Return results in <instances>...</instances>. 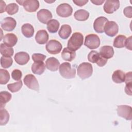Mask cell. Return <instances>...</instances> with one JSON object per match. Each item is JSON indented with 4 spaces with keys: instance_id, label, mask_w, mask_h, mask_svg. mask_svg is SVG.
<instances>
[{
    "instance_id": "1",
    "label": "cell",
    "mask_w": 132,
    "mask_h": 132,
    "mask_svg": "<svg viewBox=\"0 0 132 132\" xmlns=\"http://www.w3.org/2000/svg\"><path fill=\"white\" fill-rule=\"evenodd\" d=\"M83 41V35L79 32H74L68 42L67 47L70 50L75 52L82 45Z\"/></svg>"
},
{
    "instance_id": "2",
    "label": "cell",
    "mask_w": 132,
    "mask_h": 132,
    "mask_svg": "<svg viewBox=\"0 0 132 132\" xmlns=\"http://www.w3.org/2000/svg\"><path fill=\"white\" fill-rule=\"evenodd\" d=\"M93 73V67L89 62H82L77 68V75L82 80L90 77Z\"/></svg>"
},
{
    "instance_id": "3",
    "label": "cell",
    "mask_w": 132,
    "mask_h": 132,
    "mask_svg": "<svg viewBox=\"0 0 132 132\" xmlns=\"http://www.w3.org/2000/svg\"><path fill=\"white\" fill-rule=\"evenodd\" d=\"M59 73L62 77L66 79H72L75 77L76 70L71 68L69 62H63L59 65Z\"/></svg>"
},
{
    "instance_id": "4",
    "label": "cell",
    "mask_w": 132,
    "mask_h": 132,
    "mask_svg": "<svg viewBox=\"0 0 132 132\" xmlns=\"http://www.w3.org/2000/svg\"><path fill=\"white\" fill-rule=\"evenodd\" d=\"M88 59L92 63H96L100 67H104L108 61V59L101 56L99 53L96 51H92L88 54Z\"/></svg>"
},
{
    "instance_id": "5",
    "label": "cell",
    "mask_w": 132,
    "mask_h": 132,
    "mask_svg": "<svg viewBox=\"0 0 132 132\" xmlns=\"http://www.w3.org/2000/svg\"><path fill=\"white\" fill-rule=\"evenodd\" d=\"M100 39L95 34H89L86 36L84 44L88 48L93 50L98 48L100 45Z\"/></svg>"
},
{
    "instance_id": "6",
    "label": "cell",
    "mask_w": 132,
    "mask_h": 132,
    "mask_svg": "<svg viewBox=\"0 0 132 132\" xmlns=\"http://www.w3.org/2000/svg\"><path fill=\"white\" fill-rule=\"evenodd\" d=\"M20 5L23 6L24 9L29 12H34L39 8V2L37 0H25L16 1Z\"/></svg>"
},
{
    "instance_id": "7",
    "label": "cell",
    "mask_w": 132,
    "mask_h": 132,
    "mask_svg": "<svg viewBox=\"0 0 132 132\" xmlns=\"http://www.w3.org/2000/svg\"><path fill=\"white\" fill-rule=\"evenodd\" d=\"M62 46L61 44L56 40H51L46 45L47 52L53 55L59 54L62 50Z\"/></svg>"
},
{
    "instance_id": "8",
    "label": "cell",
    "mask_w": 132,
    "mask_h": 132,
    "mask_svg": "<svg viewBox=\"0 0 132 132\" xmlns=\"http://www.w3.org/2000/svg\"><path fill=\"white\" fill-rule=\"evenodd\" d=\"M72 7L67 3L61 4L56 8L57 14L62 18L69 17L72 15Z\"/></svg>"
},
{
    "instance_id": "9",
    "label": "cell",
    "mask_w": 132,
    "mask_h": 132,
    "mask_svg": "<svg viewBox=\"0 0 132 132\" xmlns=\"http://www.w3.org/2000/svg\"><path fill=\"white\" fill-rule=\"evenodd\" d=\"M24 84L29 88L36 91H39V85L36 77L32 74L26 75L23 79Z\"/></svg>"
},
{
    "instance_id": "10",
    "label": "cell",
    "mask_w": 132,
    "mask_h": 132,
    "mask_svg": "<svg viewBox=\"0 0 132 132\" xmlns=\"http://www.w3.org/2000/svg\"><path fill=\"white\" fill-rule=\"evenodd\" d=\"M117 113L121 117L126 120H131L132 119V109L130 106L119 105L117 107Z\"/></svg>"
},
{
    "instance_id": "11",
    "label": "cell",
    "mask_w": 132,
    "mask_h": 132,
    "mask_svg": "<svg viewBox=\"0 0 132 132\" xmlns=\"http://www.w3.org/2000/svg\"><path fill=\"white\" fill-rule=\"evenodd\" d=\"M119 26L117 23L114 21H108L104 26V32L106 35L109 37H114L118 32Z\"/></svg>"
},
{
    "instance_id": "12",
    "label": "cell",
    "mask_w": 132,
    "mask_h": 132,
    "mask_svg": "<svg viewBox=\"0 0 132 132\" xmlns=\"http://www.w3.org/2000/svg\"><path fill=\"white\" fill-rule=\"evenodd\" d=\"M16 25V22L14 19L11 17L4 18L1 23V27L6 31H12Z\"/></svg>"
},
{
    "instance_id": "13",
    "label": "cell",
    "mask_w": 132,
    "mask_h": 132,
    "mask_svg": "<svg viewBox=\"0 0 132 132\" xmlns=\"http://www.w3.org/2000/svg\"><path fill=\"white\" fill-rule=\"evenodd\" d=\"M120 2L116 1H106L104 5V10L108 14L113 13L120 7Z\"/></svg>"
},
{
    "instance_id": "14",
    "label": "cell",
    "mask_w": 132,
    "mask_h": 132,
    "mask_svg": "<svg viewBox=\"0 0 132 132\" xmlns=\"http://www.w3.org/2000/svg\"><path fill=\"white\" fill-rule=\"evenodd\" d=\"M37 16L40 22L45 24H47L53 17L51 11L45 9L40 10L37 13Z\"/></svg>"
},
{
    "instance_id": "15",
    "label": "cell",
    "mask_w": 132,
    "mask_h": 132,
    "mask_svg": "<svg viewBox=\"0 0 132 132\" xmlns=\"http://www.w3.org/2000/svg\"><path fill=\"white\" fill-rule=\"evenodd\" d=\"M108 20L104 16H100L96 18L93 23L94 30L97 33H103L104 32V26Z\"/></svg>"
},
{
    "instance_id": "16",
    "label": "cell",
    "mask_w": 132,
    "mask_h": 132,
    "mask_svg": "<svg viewBox=\"0 0 132 132\" xmlns=\"http://www.w3.org/2000/svg\"><path fill=\"white\" fill-rule=\"evenodd\" d=\"M14 60L19 65H25L30 59L29 54L25 52H20L15 54L14 55Z\"/></svg>"
},
{
    "instance_id": "17",
    "label": "cell",
    "mask_w": 132,
    "mask_h": 132,
    "mask_svg": "<svg viewBox=\"0 0 132 132\" xmlns=\"http://www.w3.org/2000/svg\"><path fill=\"white\" fill-rule=\"evenodd\" d=\"M3 42L4 44L7 46L12 47L16 44L18 42V38L16 36L13 34H7L3 37Z\"/></svg>"
},
{
    "instance_id": "18",
    "label": "cell",
    "mask_w": 132,
    "mask_h": 132,
    "mask_svg": "<svg viewBox=\"0 0 132 132\" xmlns=\"http://www.w3.org/2000/svg\"><path fill=\"white\" fill-rule=\"evenodd\" d=\"M46 68L51 71H57L59 67L60 63L56 58L51 57L48 58L45 62Z\"/></svg>"
},
{
    "instance_id": "19",
    "label": "cell",
    "mask_w": 132,
    "mask_h": 132,
    "mask_svg": "<svg viewBox=\"0 0 132 132\" xmlns=\"http://www.w3.org/2000/svg\"><path fill=\"white\" fill-rule=\"evenodd\" d=\"M35 40L37 43L39 44H45L48 40V33L44 29L38 31L35 36Z\"/></svg>"
},
{
    "instance_id": "20",
    "label": "cell",
    "mask_w": 132,
    "mask_h": 132,
    "mask_svg": "<svg viewBox=\"0 0 132 132\" xmlns=\"http://www.w3.org/2000/svg\"><path fill=\"white\" fill-rule=\"evenodd\" d=\"M99 54L104 58L108 59L113 56L114 50L112 46L105 45L101 47Z\"/></svg>"
},
{
    "instance_id": "21",
    "label": "cell",
    "mask_w": 132,
    "mask_h": 132,
    "mask_svg": "<svg viewBox=\"0 0 132 132\" xmlns=\"http://www.w3.org/2000/svg\"><path fill=\"white\" fill-rule=\"evenodd\" d=\"M45 69V65L43 61L35 62L31 65V71L35 74L41 75Z\"/></svg>"
},
{
    "instance_id": "22",
    "label": "cell",
    "mask_w": 132,
    "mask_h": 132,
    "mask_svg": "<svg viewBox=\"0 0 132 132\" xmlns=\"http://www.w3.org/2000/svg\"><path fill=\"white\" fill-rule=\"evenodd\" d=\"M71 32L72 29L71 26L68 24H64L61 26L58 34L61 39H67L70 37Z\"/></svg>"
},
{
    "instance_id": "23",
    "label": "cell",
    "mask_w": 132,
    "mask_h": 132,
    "mask_svg": "<svg viewBox=\"0 0 132 132\" xmlns=\"http://www.w3.org/2000/svg\"><path fill=\"white\" fill-rule=\"evenodd\" d=\"M21 31L25 37L29 38L33 36L35 30L32 25L29 23H26L22 25L21 27Z\"/></svg>"
},
{
    "instance_id": "24",
    "label": "cell",
    "mask_w": 132,
    "mask_h": 132,
    "mask_svg": "<svg viewBox=\"0 0 132 132\" xmlns=\"http://www.w3.org/2000/svg\"><path fill=\"white\" fill-rule=\"evenodd\" d=\"M125 74L120 70L115 71L112 75V79L116 84H121L125 81Z\"/></svg>"
},
{
    "instance_id": "25",
    "label": "cell",
    "mask_w": 132,
    "mask_h": 132,
    "mask_svg": "<svg viewBox=\"0 0 132 132\" xmlns=\"http://www.w3.org/2000/svg\"><path fill=\"white\" fill-rule=\"evenodd\" d=\"M76 57L75 52H73L68 47H65L62 51L61 57L62 58L66 61H71Z\"/></svg>"
},
{
    "instance_id": "26",
    "label": "cell",
    "mask_w": 132,
    "mask_h": 132,
    "mask_svg": "<svg viewBox=\"0 0 132 132\" xmlns=\"http://www.w3.org/2000/svg\"><path fill=\"white\" fill-rule=\"evenodd\" d=\"M74 16L78 21H85L89 18V13L86 10L79 9L75 11Z\"/></svg>"
},
{
    "instance_id": "27",
    "label": "cell",
    "mask_w": 132,
    "mask_h": 132,
    "mask_svg": "<svg viewBox=\"0 0 132 132\" xmlns=\"http://www.w3.org/2000/svg\"><path fill=\"white\" fill-rule=\"evenodd\" d=\"M11 94L7 91H2L0 93V109H3L7 103L11 99Z\"/></svg>"
},
{
    "instance_id": "28",
    "label": "cell",
    "mask_w": 132,
    "mask_h": 132,
    "mask_svg": "<svg viewBox=\"0 0 132 132\" xmlns=\"http://www.w3.org/2000/svg\"><path fill=\"white\" fill-rule=\"evenodd\" d=\"M60 26L59 22L55 19L51 20L47 23V29L50 33H56Z\"/></svg>"
},
{
    "instance_id": "29",
    "label": "cell",
    "mask_w": 132,
    "mask_h": 132,
    "mask_svg": "<svg viewBox=\"0 0 132 132\" xmlns=\"http://www.w3.org/2000/svg\"><path fill=\"white\" fill-rule=\"evenodd\" d=\"M0 52L3 56L11 57L13 56L14 50L13 48L8 47L4 43H1L0 45Z\"/></svg>"
},
{
    "instance_id": "30",
    "label": "cell",
    "mask_w": 132,
    "mask_h": 132,
    "mask_svg": "<svg viewBox=\"0 0 132 132\" xmlns=\"http://www.w3.org/2000/svg\"><path fill=\"white\" fill-rule=\"evenodd\" d=\"M126 39L125 36L119 35L114 39L113 45L116 48H123L125 46V42Z\"/></svg>"
},
{
    "instance_id": "31",
    "label": "cell",
    "mask_w": 132,
    "mask_h": 132,
    "mask_svg": "<svg viewBox=\"0 0 132 132\" xmlns=\"http://www.w3.org/2000/svg\"><path fill=\"white\" fill-rule=\"evenodd\" d=\"M9 114L8 112L4 108L0 110V125L1 126L5 125L9 121Z\"/></svg>"
},
{
    "instance_id": "32",
    "label": "cell",
    "mask_w": 132,
    "mask_h": 132,
    "mask_svg": "<svg viewBox=\"0 0 132 132\" xmlns=\"http://www.w3.org/2000/svg\"><path fill=\"white\" fill-rule=\"evenodd\" d=\"M10 79L9 72L4 69H0V84L1 85L6 84Z\"/></svg>"
},
{
    "instance_id": "33",
    "label": "cell",
    "mask_w": 132,
    "mask_h": 132,
    "mask_svg": "<svg viewBox=\"0 0 132 132\" xmlns=\"http://www.w3.org/2000/svg\"><path fill=\"white\" fill-rule=\"evenodd\" d=\"M23 86V83L21 80L18 82H15L13 84H10L7 85V88L11 92H16L19 91Z\"/></svg>"
},
{
    "instance_id": "34",
    "label": "cell",
    "mask_w": 132,
    "mask_h": 132,
    "mask_svg": "<svg viewBox=\"0 0 132 132\" xmlns=\"http://www.w3.org/2000/svg\"><path fill=\"white\" fill-rule=\"evenodd\" d=\"M12 63L13 60L11 57L2 56L1 58V65L4 69L10 68L12 64Z\"/></svg>"
},
{
    "instance_id": "35",
    "label": "cell",
    "mask_w": 132,
    "mask_h": 132,
    "mask_svg": "<svg viewBox=\"0 0 132 132\" xmlns=\"http://www.w3.org/2000/svg\"><path fill=\"white\" fill-rule=\"evenodd\" d=\"M19 6L15 3H10L6 6V11L9 15H13L19 11Z\"/></svg>"
},
{
    "instance_id": "36",
    "label": "cell",
    "mask_w": 132,
    "mask_h": 132,
    "mask_svg": "<svg viewBox=\"0 0 132 132\" xmlns=\"http://www.w3.org/2000/svg\"><path fill=\"white\" fill-rule=\"evenodd\" d=\"M46 58V56L40 53H35L32 55V59L34 62L43 61Z\"/></svg>"
},
{
    "instance_id": "37",
    "label": "cell",
    "mask_w": 132,
    "mask_h": 132,
    "mask_svg": "<svg viewBox=\"0 0 132 132\" xmlns=\"http://www.w3.org/2000/svg\"><path fill=\"white\" fill-rule=\"evenodd\" d=\"M11 76L15 80H20L22 76V73L20 70L15 69L12 72Z\"/></svg>"
},
{
    "instance_id": "38",
    "label": "cell",
    "mask_w": 132,
    "mask_h": 132,
    "mask_svg": "<svg viewBox=\"0 0 132 132\" xmlns=\"http://www.w3.org/2000/svg\"><path fill=\"white\" fill-rule=\"evenodd\" d=\"M123 13L125 16L128 18H131L132 17V7L131 6H128L124 8L123 10Z\"/></svg>"
},
{
    "instance_id": "39",
    "label": "cell",
    "mask_w": 132,
    "mask_h": 132,
    "mask_svg": "<svg viewBox=\"0 0 132 132\" xmlns=\"http://www.w3.org/2000/svg\"><path fill=\"white\" fill-rule=\"evenodd\" d=\"M131 90H132V81L126 83V86L125 87V93L129 95H131L132 94Z\"/></svg>"
},
{
    "instance_id": "40",
    "label": "cell",
    "mask_w": 132,
    "mask_h": 132,
    "mask_svg": "<svg viewBox=\"0 0 132 132\" xmlns=\"http://www.w3.org/2000/svg\"><path fill=\"white\" fill-rule=\"evenodd\" d=\"M132 36H130L126 39L125 42V46L126 48L130 51L132 50Z\"/></svg>"
},
{
    "instance_id": "41",
    "label": "cell",
    "mask_w": 132,
    "mask_h": 132,
    "mask_svg": "<svg viewBox=\"0 0 132 132\" xmlns=\"http://www.w3.org/2000/svg\"><path fill=\"white\" fill-rule=\"evenodd\" d=\"M73 2L77 6L81 7L82 6L85 5L88 2V0H73Z\"/></svg>"
},
{
    "instance_id": "42",
    "label": "cell",
    "mask_w": 132,
    "mask_h": 132,
    "mask_svg": "<svg viewBox=\"0 0 132 132\" xmlns=\"http://www.w3.org/2000/svg\"><path fill=\"white\" fill-rule=\"evenodd\" d=\"M132 79V76H131V72H127V73L125 74V83H127L129 82H131Z\"/></svg>"
},
{
    "instance_id": "43",
    "label": "cell",
    "mask_w": 132,
    "mask_h": 132,
    "mask_svg": "<svg viewBox=\"0 0 132 132\" xmlns=\"http://www.w3.org/2000/svg\"><path fill=\"white\" fill-rule=\"evenodd\" d=\"M6 3L3 1H1V3H0V13H3L6 11Z\"/></svg>"
},
{
    "instance_id": "44",
    "label": "cell",
    "mask_w": 132,
    "mask_h": 132,
    "mask_svg": "<svg viewBox=\"0 0 132 132\" xmlns=\"http://www.w3.org/2000/svg\"><path fill=\"white\" fill-rule=\"evenodd\" d=\"M104 0H102V1H98V0H95V1H91V2H92L93 4L96 5H101L104 2Z\"/></svg>"
}]
</instances>
